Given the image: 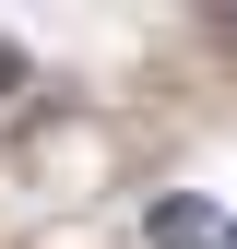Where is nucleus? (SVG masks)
Instances as JSON below:
<instances>
[{"label":"nucleus","instance_id":"obj_3","mask_svg":"<svg viewBox=\"0 0 237 249\" xmlns=\"http://www.w3.org/2000/svg\"><path fill=\"white\" fill-rule=\"evenodd\" d=\"M225 249H237V226H225Z\"/></svg>","mask_w":237,"mask_h":249},{"label":"nucleus","instance_id":"obj_2","mask_svg":"<svg viewBox=\"0 0 237 249\" xmlns=\"http://www.w3.org/2000/svg\"><path fill=\"white\" fill-rule=\"evenodd\" d=\"M12 95H24V48L0 36V107H12Z\"/></svg>","mask_w":237,"mask_h":249},{"label":"nucleus","instance_id":"obj_1","mask_svg":"<svg viewBox=\"0 0 237 249\" xmlns=\"http://www.w3.org/2000/svg\"><path fill=\"white\" fill-rule=\"evenodd\" d=\"M142 237H154V249H225V213L190 202V190H166L154 213H142Z\"/></svg>","mask_w":237,"mask_h":249}]
</instances>
